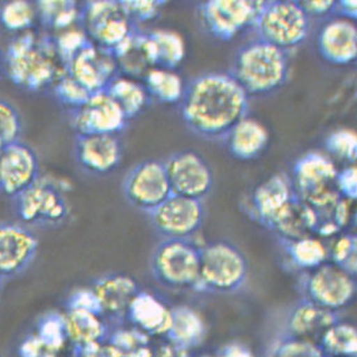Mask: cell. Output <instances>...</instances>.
Instances as JSON below:
<instances>
[{
	"label": "cell",
	"instance_id": "obj_1",
	"mask_svg": "<svg viewBox=\"0 0 357 357\" xmlns=\"http://www.w3.org/2000/svg\"><path fill=\"white\" fill-rule=\"evenodd\" d=\"M179 106L192 132L204 139L224 140L248 116L249 95L230 73H205L185 86Z\"/></svg>",
	"mask_w": 357,
	"mask_h": 357
},
{
	"label": "cell",
	"instance_id": "obj_2",
	"mask_svg": "<svg viewBox=\"0 0 357 357\" xmlns=\"http://www.w3.org/2000/svg\"><path fill=\"white\" fill-rule=\"evenodd\" d=\"M4 66L14 85L29 93L51 90L54 82L66 73L52 36L33 29L15 36L9 42Z\"/></svg>",
	"mask_w": 357,
	"mask_h": 357
},
{
	"label": "cell",
	"instance_id": "obj_3",
	"mask_svg": "<svg viewBox=\"0 0 357 357\" xmlns=\"http://www.w3.org/2000/svg\"><path fill=\"white\" fill-rule=\"evenodd\" d=\"M231 75L245 93L264 96L284 85L289 76L288 52L261 40L240 47L232 61Z\"/></svg>",
	"mask_w": 357,
	"mask_h": 357
},
{
	"label": "cell",
	"instance_id": "obj_4",
	"mask_svg": "<svg viewBox=\"0 0 357 357\" xmlns=\"http://www.w3.org/2000/svg\"><path fill=\"white\" fill-rule=\"evenodd\" d=\"M249 277V263L238 246L216 240L201 246L199 284L196 291L234 294L241 291Z\"/></svg>",
	"mask_w": 357,
	"mask_h": 357
},
{
	"label": "cell",
	"instance_id": "obj_5",
	"mask_svg": "<svg viewBox=\"0 0 357 357\" xmlns=\"http://www.w3.org/2000/svg\"><path fill=\"white\" fill-rule=\"evenodd\" d=\"M338 168L326 153L310 152L294 163L291 183L299 199H303L319 213L328 218L340 196L336 187Z\"/></svg>",
	"mask_w": 357,
	"mask_h": 357
},
{
	"label": "cell",
	"instance_id": "obj_6",
	"mask_svg": "<svg viewBox=\"0 0 357 357\" xmlns=\"http://www.w3.org/2000/svg\"><path fill=\"white\" fill-rule=\"evenodd\" d=\"M151 271L157 283L173 291L199 284L201 246L193 238H162L151 255Z\"/></svg>",
	"mask_w": 357,
	"mask_h": 357
},
{
	"label": "cell",
	"instance_id": "obj_7",
	"mask_svg": "<svg viewBox=\"0 0 357 357\" xmlns=\"http://www.w3.org/2000/svg\"><path fill=\"white\" fill-rule=\"evenodd\" d=\"M252 28L259 40L289 51L305 42L311 31V18L299 1H264Z\"/></svg>",
	"mask_w": 357,
	"mask_h": 357
},
{
	"label": "cell",
	"instance_id": "obj_8",
	"mask_svg": "<svg viewBox=\"0 0 357 357\" xmlns=\"http://www.w3.org/2000/svg\"><path fill=\"white\" fill-rule=\"evenodd\" d=\"M13 202L17 218L26 226H60L70 216L63 188L48 177H40Z\"/></svg>",
	"mask_w": 357,
	"mask_h": 357
},
{
	"label": "cell",
	"instance_id": "obj_9",
	"mask_svg": "<svg viewBox=\"0 0 357 357\" xmlns=\"http://www.w3.org/2000/svg\"><path fill=\"white\" fill-rule=\"evenodd\" d=\"M301 291L303 299L324 310L338 313L347 308L356 297V277L327 261L305 273L301 280Z\"/></svg>",
	"mask_w": 357,
	"mask_h": 357
},
{
	"label": "cell",
	"instance_id": "obj_10",
	"mask_svg": "<svg viewBox=\"0 0 357 357\" xmlns=\"http://www.w3.org/2000/svg\"><path fill=\"white\" fill-rule=\"evenodd\" d=\"M82 29L93 45L113 52L138 28L129 20L121 1H87L81 6Z\"/></svg>",
	"mask_w": 357,
	"mask_h": 357
},
{
	"label": "cell",
	"instance_id": "obj_11",
	"mask_svg": "<svg viewBox=\"0 0 357 357\" xmlns=\"http://www.w3.org/2000/svg\"><path fill=\"white\" fill-rule=\"evenodd\" d=\"M263 3V0H210L199 4V20L215 40L229 42L254 26Z\"/></svg>",
	"mask_w": 357,
	"mask_h": 357
},
{
	"label": "cell",
	"instance_id": "obj_12",
	"mask_svg": "<svg viewBox=\"0 0 357 357\" xmlns=\"http://www.w3.org/2000/svg\"><path fill=\"white\" fill-rule=\"evenodd\" d=\"M129 205L146 215L172 196L163 160L148 159L132 167L121 185Z\"/></svg>",
	"mask_w": 357,
	"mask_h": 357
},
{
	"label": "cell",
	"instance_id": "obj_13",
	"mask_svg": "<svg viewBox=\"0 0 357 357\" xmlns=\"http://www.w3.org/2000/svg\"><path fill=\"white\" fill-rule=\"evenodd\" d=\"M204 201L172 195L148 213L154 231L162 238H193L205 222Z\"/></svg>",
	"mask_w": 357,
	"mask_h": 357
},
{
	"label": "cell",
	"instance_id": "obj_14",
	"mask_svg": "<svg viewBox=\"0 0 357 357\" xmlns=\"http://www.w3.org/2000/svg\"><path fill=\"white\" fill-rule=\"evenodd\" d=\"M173 195L204 199L211 193L215 177L210 165L195 151H181L163 160Z\"/></svg>",
	"mask_w": 357,
	"mask_h": 357
},
{
	"label": "cell",
	"instance_id": "obj_15",
	"mask_svg": "<svg viewBox=\"0 0 357 357\" xmlns=\"http://www.w3.org/2000/svg\"><path fill=\"white\" fill-rule=\"evenodd\" d=\"M129 120L106 91L95 93L84 105L71 112L76 135H119Z\"/></svg>",
	"mask_w": 357,
	"mask_h": 357
},
{
	"label": "cell",
	"instance_id": "obj_16",
	"mask_svg": "<svg viewBox=\"0 0 357 357\" xmlns=\"http://www.w3.org/2000/svg\"><path fill=\"white\" fill-rule=\"evenodd\" d=\"M40 159L33 148L14 142L0 153V193L14 199L40 178Z\"/></svg>",
	"mask_w": 357,
	"mask_h": 357
},
{
	"label": "cell",
	"instance_id": "obj_17",
	"mask_svg": "<svg viewBox=\"0 0 357 357\" xmlns=\"http://www.w3.org/2000/svg\"><path fill=\"white\" fill-rule=\"evenodd\" d=\"M40 241L28 226L0 222V277L14 278L32 265Z\"/></svg>",
	"mask_w": 357,
	"mask_h": 357
},
{
	"label": "cell",
	"instance_id": "obj_18",
	"mask_svg": "<svg viewBox=\"0 0 357 357\" xmlns=\"http://www.w3.org/2000/svg\"><path fill=\"white\" fill-rule=\"evenodd\" d=\"M66 71L91 93L105 91L110 82L120 75L113 52L93 42L73 56L66 65Z\"/></svg>",
	"mask_w": 357,
	"mask_h": 357
},
{
	"label": "cell",
	"instance_id": "obj_19",
	"mask_svg": "<svg viewBox=\"0 0 357 357\" xmlns=\"http://www.w3.org/2000/svg\"><path fill=\"white\" fill-rule=\"evenodd\" d=\"M73 152L81 169L100 177L116 171L124 157L119 135H76Z\"/></svg>",
	"mask_w": 357,
	"mask_h": 357
},
{
	"label": "cell",
	"instance_id": "obj_20",
	"mask_svg": "<svg viewBox=\"0 0 357 357\" xmlns=\"http://www.w3.org/2000/svg\"><path fill=\"white\" fill-rule=\"evenodd\" d=\"M107 322H126V312L140 291L135 279L124 273H110L96 279L91 287Z\"/></svg>",
	"mask_w": 357,
	"mask_h": 357
},
{
	"label": "cell",
	"instance_id": "obj_21",
	"mask_svg": "<svg viewBox=\"0 0 357 357\" xmlns=\"http://www.w3.org/2000/svg\"><path fill=\"white\" fill-rule=\"evenodd\" d=\"M318 52L335 66L350 65L357 57V26L354 20L333 18L326 22L317 37Z\"/></svg>",
	"mask_w": 357,
	"mask_h": 357
},
{
	"label": "cell",
	"instance_id": "obj_22",
	"mask_svg": "<svg viewBox=\"0 0 357 357\" xmlns=\"http://www.w3.org/2000/svg\"><path fill=\"white\" fill-rule=\"evenodd\" d=\"M296 196L291 179L285 173L273 174L254 190L250 207L259 224L271 230L274 220Z\"/></svg>",
	"mask_w": 357,
	"mask_h": 357
},
{
	"label": "cell",
	"instance_id": "obj_23",
	"mask_svg": "<svg viewBox=\"0 0 357 357\" xmlns=\"http://www.w3.org/2000/svg\"><path fill=\"white\" fill-rule=\"evenodd\" d=\"M172 319V307L151 291L140 289L126 312V322L149 337L166 336Z\"/></svg>",
	"mask_w": 357,
	"mask_h": 357
},
{
	"label": "cell",
	"instance_id": "obj_24",
	"mask_svg": "<svg viewBox=\"0 0 357 357\" xmlns=\"http://www.w3.org/2000/svg\"><path fill=\"white\" fill-rule=\"evenodd\" d=\"M338 321L340 314L336 312L324 310L302 298L287 314L283 337L305 340L317 344L321 335Z\"/></svg>",
	"mask_w": 357,
	"mask_h": 357
},
{
	"label": "cell",
	"instance_id": "obj_25",
	"mask_svg": "<svg viewBox=\"0 0 357 357\" xmlns=\"http://www.w3.org/2000/svg\"><path fill=\"white\" fill-rule=\"evenodd\" d=\"M120 75L129 79H144L155 66L152 42L148 32L137 28L118 48L113 51Z\"/></svg>",
	"mask_w": 357,
	"mask_h": 357
},
{
	"label": "cell",
	"instance_id": "obj_26",
	"mask_svg": "<svg viewBox=\"0 0 357 357\" xmlns=\"http://www.w3.org/2000/svg\"><path fill=\"white\" fill-rule=\"evenodd\" d=\"M271 134L259 120L245 116L227 132L226 148L232 158L248 162L258 159L269 146Z\"/></svg>",
	"mask_w": 357,
	"mask_h": 357
},
{
	"label": "cell",
	"instance_id": "obj_27",
	"mask_svg": "<svg viewBox=\"0 0 357 357\" xmlns=\"http://www.w3.org/2000/svg\"><path fill=\"white\" fill-rule=\"evenodd\" d=\"M319 221V213L296 195L274 220L271 230L275 232L280 240L291 241L316 236Z\"/></svg>",
	"mask_w": 357,
	"mask_h": 357
},
{
	"label": "cell",
	"instance_id": "obj_28",
	"mask_svg": "<svg viewBox=\"0 0 357 357\" xmlns=\"http://www.w3.org/2000/svg\"><path fill=\"white\" fill-rule=\"evenodd\" d=\"M206 324L202 316L188 305L172 307L171 326L165 337L179 352L199 347L206 337Z\"/></svg>",
	"mask_w": 357,
	"mask_h": 357
},
{
	"label": "cell",
	"instance_id": "obj_29",
	"mask_svg": "<svg viewBox=\"0 0 357 357\" xmlns=\"http://www.w3.org/2000/svg\"><path fill=\"white\" fill-rule=\"evenodd\" d=\"M68 341L77 349L107 341L112 327L104 316L93 312L66 310L63 313Z\"/></svg>",
	"mask_w": 357,
	"mask_h": 357
},
{
	"label": "cell",
	"instance_id": "obj_30",
	"mask_svg": "<svg viewBox=\"0 0 357 357\" xmlns=\"http://www.w3.org/2000/svg\"><path fill=\"white\" fill-rule=\"evenodd\" d=\"M282 241L285 257L296 269L311 271L330 261V249L318 236H307L291 241Z\"/></svg>",
	"mask_w": 357,
	"mask_h": 357
},
{
	"label": "cell",
	"instance_id": "obj_31",
	"mask_svg": "<svg viewBox=\"0 0 357 357\" xmlns=\"http://www.w3.org/2000/svg\"><path fill=\"white\" fill-rule=\"evenodd\" d=\"M105 91L118 104L128 120L137 118L152 101L142 82L123 75L115 77Z\"/></svg>",
	"mask_w": 357,
	"mask_h": 357
},
{
	"label": "cell",
	"instance_id": "obj_32",
	"mask_svg": "<svg viewBox=\"0 0 357 357\" xmlns=\"http://www.w3.org/2000/svg\"><path fill=\"white\" fill-rule=\"evenodd\" d=\"M37 15L47 33L54 34L79 26L81 6L70 0H42L36 3Z\"/></svg>",
	"mask_w": 357,
	"mask_h": 357
},
{
	"label": "cell",
	"instance_id": "obj_33",
	"mask_svg": "<svg viewBox=\"0 0 357 357\" xmlns=\"http://www.w3.org/2000/svg\"><path fill=\"white\" fill-rule=\"evenodd\" d=\"M143 85L151 100L165 105L179 104L185 93V84L173 70L154 67L143 79Z\"/></svg>",
	"mask_w": 357,
	"mask_h": 357
},
{
	"label": "cell",
	"instance_id": "obj_34",
	"mask_svg": "<svg viewBox=\"0 0 357 357\" xmlns=\"http://www.w3.org/2000/svg\"><path fill=\"white\" fill-rule=\"evenodd\" d=\"M148 36L152 42L155 66L176 71L185 59L183 37L171 29H154Z\"/></svg>",
	"mask_w": 357,
	"mask_h": 357
},
{
	"label": "cell",
	"instance_id": "obj_35",
	"mask_svg": "<svg viewBox=\"0 0 357 357\" xmlns=\"http://www.w3.org/2000/svg\"><path fill=\"white\" fill-rule=\"evenodd\" d=\"M317 346L324 356L356 357V327L340 319L321 335Z\"/></svg>",
	"mask_w": 357,
	"mask_h": 357
},
{
	"label": "cell",
	"instance_id": "obj_36",
	"mask_svg": "<svg viewBox=\"0 0 357 357\" xmlns=\"http://www.w3.org/2000/svg\"><path fill=\"white\" fill-rule=\"evenodd\" d=\"M37 20V8L31 1L14 0L0 6V26L10 33L29 32Z\"/></svg>",
	"mask_w": 357,
	"mask_h": 357
},
{
	"label": "cell",
	"instance_id": "obj_37",
	"mask_svg": "<svg viewBox=\"0 0 357 357\" xmlns=\"http://www.w3.org/2000/svg\"><path fill=\"white\" fill-rule=\"evenodd\" d=\"M34 335L46 351H57L70 344L63 313L51 312L38 319Z\"/></svg>",
	"mask_w": 357,
	"mask_h": 357
},
{
	"label": "cell",
	"instance_id": "obj_38",
	"mask_svg": "<svg viewBox=\"0 0 357 357\" xmlns=\"http://www.w3.org/2000/svg\"><path fill=\"white\" fill-rule=\"evenodd\" d=\"M51 90L56 100L60 102L61 105L67 107L70 112L77 110L93 95L89 93L82 85H79V82L67 71L54 82Z\"/></svg>",
	"mask_w": 357,
	"mask_h": 357
},
{
	"label": "cell",
	"instance_id": "obj_39",
	"mask_svg": "<svg viewBox=\"0 0 357 357\" xmlns=\"http://www.w3.org/2000/svg\"><path fill=\"white\" fill-rule=\"evenodd\" d=\"M324 149L332 155L341 160H347L354 165L357 157L356 132L351 129H338L332 132L324 140Z\"/></svg>",
	"mask_w": 357,
	"mask_h": 357
},
{
	"label": "cell",
	"instance_id": "obj_40",
	"mask_svg": "<svg viewBox=\"0 0 357 357\" xmlns=\"http://www.w3.org/2000/svg\"><path fill=\"white\" fill-rule=\"evenodd\" d=\"M330 260L351 275L357 273V238L355 234H342L330 249Z\"/></svg>",
	"mask_w": 357,
	"mask_h": 357
},
{
	"label": "cell",
	"instance_id": "obj_41",
	"mask_svg": "<svg viewBox=\"0 0 357 357\" xmlns=\"http://www.w3.org/2000/svg\"><path fill=\"white\" fill-rule=\"evenodd\" d=\"M51 36H52L59 56L62 62L65 63V66L76 53L79 52L84 47L86 46L87 43L91 42L89 40V37L85 33V31L82 29L81 24L68 28L66 31H62L59 33L51 34Z\"/></svg>",
	"mask_w": 357,
	"mask_h": 357
},
{
	"label": "cell",
	"instance_id": "obj_42",
	"mask_svg": "<svg viewBox=\"0 0 357 357\" xmlns=\"http://www.w3.org/2000/svg\"><path fill=\"white\" fill-rule=\"evenodd\" d=\"M23 121L20 112L7 100L0 99V138L6 144L20 140Z\"/></svg>",
	"mask_w": 357,
	"mask_h": 357
},
{
	"label": "cell",
	"instance_id": "obj_43",
	"mask_svg": "<svg viewBox=\"0 0 357 357\" xmlns=\"http://www.w3.org/2000/svg\"><path fill=\"white\" fill-rule=\"evenodd\" d=\"M121 7L124 9L129 20L135 26L139 23H148L155 20L163 7V1L155 0H126L121 1Z\"/></svg>",
	"mask_w": 357,
	"mask_h": 357
},
{
	"label": "cell",
	"instance_id": "obj_44",
	"mask_svg": "<svg viewBox=\"0 0 357 357\" xmlns=\"http://www.w3.org/2000/svg\"><path fill=\"white\" fill-rule=\"evenodd\" d=\"M66 310L93 312L100 316H104L99 301L91 288H81L73 291L70 297L67 298Z\"/></svg>",
	"mask_w": 357,
	"mask_h": 357
},
{
	"label": "cell",
	"instance_id": "obj_45",
	"mask_svg": "<svg viewBox=\"0 0 357 357\" xmlns=\"http://www.w3.org/2000/svg\"><path fill=\"white\" fill-rule=\"evenodd\" d=\"M336 187L342 199L355 201L357 197V169L355 165H350L338 171Z\"/></svg>",
	"mask_w": 357,
	"mask_h": 357
},
{
	"label": "cell",
	"instance_id": "obj_46",
	"mask_svg": "<svg viewBox=\"0 0 357 357\" xmlns=\"http://www.w3.org/2000/svg\"><path fill=\"white\" fill-rule=\"evenodd\" d=\"M77 357H121V355L109 341H104L77 349Z\"/></svg>",
	"mask_w": 357,
	"mask_h": 357
},
{
	"label": "cell",
	"instance_id": "obj_47",
	"mask_svg": "<svg viewBox=\"0 0 357 357\" xmlns=\"http://www.w3.org/2000/svg\"><path fill=\"white\" fill-rule=\"evenodd\" d=\"M301 7L305 14L311 17H324L327 14L335 12L336 1L333 0H310V1H299Z\"/></svg>",
	"mask_w": 357,
	"mask_h": 357
},
{
	"label": "cell",
	"instance_id": "obj_48",
	"mask_svg": "<svg viewBox=\"0 0 357 357\" xmlns=\"http://www.w3.org/2000/svg\"><path fill=\"white\" fill-rule=\"evenodd\" d=\"M46 352L43 344H40L37 336L32 333L20 342L18 347V356L20 357H42Z\"/></svg>",
	"mask_w": 357,
	"mask_h": 357
},
{
	"label": "cell",
	"instance_id": "obj_49",
	"mask_svg": "<svg viewBox=\"0 0 357 357\" xmlns=\"http://www.w3.org/2000/svg\"><path fill=\"white\" fill-rule=\"evenodd\" d=\"M220 357H255L252 351L240 342H231L224 346L218 354Z\"/></svg>",
	"mask_w": 357,
	"mask_h": 357
},
{
	"label": "cell",
	"instance_id": "obj_50",
	"mask_svg": "<svg viewBox=\"0 0 357 357\" xmlns=\"http://www.w3.org/2000/svg\"><path fill=\"white\" fill-rule=\"evenodd\" d=\"M335 12H337L341 18H346V20L355 22L357 17V1H355V0L336 1Z\"/></svg>",
	"mask_w": 357,
	"mask_h": 357
},
{
	"label": "cell",
	"instance_id": "obj_51",
	"mask_svg": "<svg viewBox=\"0 0 357 357\" xmlns=\"http://www.w3.org/2000/svg\"><path fill=\"white\" fill-rule=\"evenodd\" d=\"M7 146V144H6V143H4V140L1 139V138H0V153H1V151H3V149H4V146Z\"/></svg>",
	"mask_w": 357,
	"mask_h": 357
},
{
	"label": "cell",
	"instance_id": "obj_52",
	"mask_svg": "<svg viewBox=\"0 0 357 357\" xmlns=\"http://www.w3.org/2000/svg\"><path fill=\"white\" fill-rule=\"evenodd\" d=\"M199 357H220L218 355H202V356Z\"/></svg>",
	"mask_w": 357,
	"mask_h": 357
},
{
	"label": "cell",
	"instance_id": "obj_53",
	"mask_svg": "<svg viewBox=\"0 0 357 357\" xmlns=\"http://www.w3.org/2000/svg\"><path fill=\"white\" fill-rule=\"evenodd\" d=\"M1 288H3V278L0 277V293H1Z\"/></svg>",
	"mask_w": 357,
	"mask_h": 357
},
{
	"label": "cell",
	"instance_id": "obj_54",
	"mask_svg": "<svg viewBox=\"0 0 357 357\" xmlns=\"http://www.w3.org/2000/svg\"><path fill=\"white\" fill-rule=\"evenodd\" d=\"M273 357H291V356H284V355H273Z\"/></svg>",
	"mask_w": 357,
	"mask_h": 357
},
{
	"label": "cell",
	"instance_id": "obj_55",
	"mask_svg": "<svg viewBox=\"0 0 357 357\" xmlns=\"http://www.w3.org/2000/svg\"><path fill=\"white\" fill-rule=\"evenodd\" d=\"M0 70H1V61H0Z\"/></svg>",
	"mask_w": 357,
	"mask_h": 357
},
{
	"label": "cell",
	"instance_id": "obj_56",
	"mask_svg": "<svg viewBox=\"0 0 357 357\" xmlns=\"http://www.w3.org/2000/svg\"><path fill=\"white\" fill-rule=\"evenodd\" d=\"M319 357H327V356H324V355H322V356H319Z\"/></svg>",
	"mask_w": 357,
	"mask_h": 357
},
{
	"label": "cell",
	"instance_id": "obj_57",
	"mask_svg": "<svg viewBox=\"0 0 357 357\" xmlns=\"http://www.w3.org/2000/svg\"><path fill=\"white\" fill-rule=\"evenodd\" d=\"M0 357H1V356H0Z\"/></svg>",
	"mask_w": 357,
	"mask_h": 357
}]
</instances>
